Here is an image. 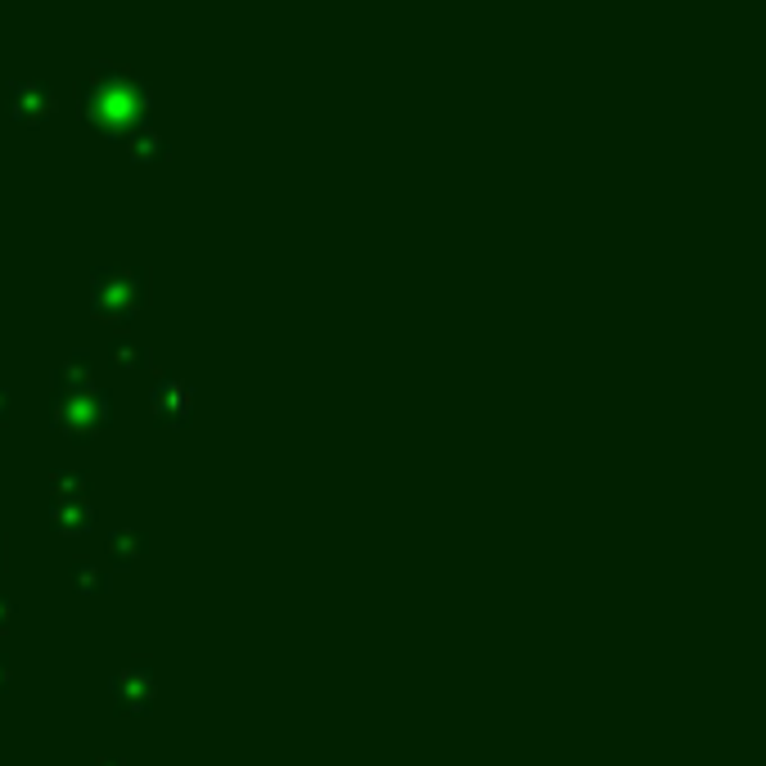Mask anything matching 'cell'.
<instances>
[{"instance_id":"obj_1","label":"cell","mask_w":766,"mask_h":766,"mask_svg":"<svg viewBox=\"0 0 766 766\" xmlns=\"http://www.w3.org/2000/svg\"><path fill=\"white\" fill-rule=\"evenodd\" d=\"M114 704L118 712H150L154 704V676L150 668H127L114 676Z\"/></svg>"},{"instance_id":"obj_2","label":"cell","mask_w":766,"mask_h":766,"mask_svg":"<svg viewBox=\"0 0 766 766\" xmlns=\"http://www.w3.org/2000/svg\"><path fill=\"white\" fill-rule=\"evenodd\" d=\"M5 690H10V663L0 659V695H5Z\"/></svg>"},{"instance_id":"obj_3","label":"cell","mask_w":766,"mask_h":766,"mask_svg":"<svg viewBox=\"0 0 766 766\" xmlns=\"http://www.w3.org/2000/svg\"><path fill=\"white\" fill-rule=\"evenodd\" d=\"M0 627H10V600H0Z\"/></svg>"},{"instance_id":"obj_4","label":"cell","mask_w":766,"mask_h":766,"mask_svg":"<svg viewBox=\"0 0 766 766\" xmlns=\"http://www.w3.org/2000/svg\"><path fill=\"white\" fill-rule=\"evenodd\" d=\"M91 766H122V757H95Z\"/></svg>"}]
</instances>
